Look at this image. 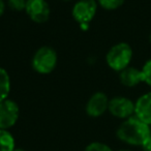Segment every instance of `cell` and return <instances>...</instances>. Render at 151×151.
Instances as JSON below:
<instances>
[{"instance_id":"1","label":"cell","mask_w":151,"mask_h":151,"mask_svg":"<svg viewBox=\"0 0 151 151\" xmlns=\"http://www.w3.org/2000/svg\"><path fill=\"white\" fill-rule=\"evenodd\" d=\"M151 136V126L136 116L125 119L118 125L116 138L129 147H142Z\"/></svg>"},{"instance_id":"2","label":"cell","mask_w":151,"mask_h":151,"mask_svg":"<svg viewBox=\"0 0 151 151\" xmlns=\"http://www.w3.org/2000/svg\"><path fill=\"white\" fill-rule=\"evenodd\" d=\"M134 51L132 46L125 42H120L109 49L106 54V62L112 70L120 73L129 66Z\"/></svg>"},{"instance_id":"3","label":"cell","mask_w":151,"mask_h":151,"mask_svg":"<svg viewBox=\"0 0 151 151\" xmlns=\"http://www.w3.org/2000/svg\"><path fill=\"white\" fill-rule=\"evenodd\" d=\"M58 55L55 49L50 46H42L36 50L31 60L33 70L40 75H49L56 68Z\"/></svg>"},{"instance_id":"4","label":"cell","mask_w":151,"mask_h":151,"mask_svg":"<svg viewBox=\"0 0 151 151\" xmlns=\"http://www.w3.org/2000/svg\"><path fill=\"white\" fill-rule=\"evenodd\" d=\"M99 3L96 0H78L73 4L71 16L73 20L81 25H88L97 13Z\"/></svg>"},{"instance_id":"5","label":"cell","mask_w":151,"mask_h":151,"mask_svg":"<svg viewBox=\"0 0 151 151\" xmlns=\"http://www.w3.org/2000/svg\"><path fill=\"white\" fill-rule=\"evenodd\" d=\"M108 112L114 118L123 121L132 116H134V101L123 95L114 96L109 101Z\"/></svg>"},{"instance_id":"6","label":"cell","mask_w":151,"mask_h":151,"mask_svg":"<svg viewBox=\"0 0 151 151\" xmlns=\"http://www.w3.org/2000/svg\"><path fill=\"white\" fill-rule=\"evenodd\" d=\"M20 108L15 101L7 99L0 103V129H7L16 125L19 120Z\"/></svg>"},{"instance_id":"7","label":"cell","mask_w":151,"mask_h":151,"mask_svg":"<svg viewBox=\"0 0 151 151\" xmlns=\"http://www.w3.org/2000/svg\"><path fill=\"white\" fill-rule=\"evenodd\" d=\"M24 12L32 22L42 24L50 18L51 9L47 0H27Z\"/></svg>"},{"instance_id":"8","label":"cell","mask_w":151,"mask_h":151,"mask_svg":"<svg viewBox=\"0 0 151 151\" xmlns=\"http://www.w3.org/2000/svg\"><path fill=\"white\" fill-rule=\"evenodd\" d=\"M110 99L105 92L97 91L93 93L87 101L85 112L91 118H99L108 112Z\"/></svg>"},{"instance_id":"9","label":"cell","mask_w":151,"mask_h":151,"mask_svg":"<svg viewBox=\"0 0 151 151\" xmlns=\"http://www.w3.org/2000/svg\"><path fill=\"white\" fill-rule=\"evenodd\" d=\"M134 116L151 126V90L143 93L134 101Z\"/></svg>"},{"instance_id":"10","label":"cell","mask_w":151,"mask_h":151,"mask_svg":"<svg viewBox=\"0 0 151 151\" xmlns=\"http://www.w3.org/2000/svg\"><path fill=\"white\" fill-rule=\"evenodd\" d=\"M119 82L127 88H134L143 83V75L141 68L129 65L125 69L118 73Z\"/></svg>"},{"instance_id":"11","label":"cell","mask_w":151,"mask_h":151,"mask_svg":"<svg viewBox=\"0 0 151 151\" xmlns=\"http://www.w3.org/2000/svg\"><path fill=\"white\" fill-rule=\"evenodd\" d=\"M11 77L5 68L0 67V103L9 99L11 93Z\"/></svg>"},{"instance_id":"12","label":"cell","mask_w":151,"mask_h":151,"mask_svg":"<svg viewBox=\"0 0 151 151\" xmlns=\"http://www.w3.org/2000/svg\"><path fill=\"white\" fill-rule=\"evenodd\" d=\"M16 139L9 130L0 129V151H14Z\"/></svg>"},{"instance_id":"13","label":"cell","mask_w":151,"mask_h":151,"mask_svg":"<svg viewBox=\"0 0 151 151\" xmlns=\"http://www.w3.org/2000/svg\"><path fill=\"white\" fill-rule=\"evenodd\" d=\"M99 6L105 11H116L125 3L126 0H96Z\"/></svg>"},{"instance_id":"14","label":"cell","mask_w":151,"mask_h":151,"mask_svg":"<svg viewBox=\"0 0 151 151\" xmlns=\"http://www.w3.org/2000/svg\"><path fill=\"white\" fill-rule=\"evenodd\" d=\"M141 70L143 75V83L151 88V58L145 61L143 66L141 67Z\"/></svg>"},{"instance_id":"15","label":"cell","mask_w":151,"mask_h":151,"mask_svg":"<svg viewBox=\"0 0 151 151\" xmlns=\"http://www.w3.org/2000/svg\"><path fill=\"white\" fill-rule=\"evenodd\" d=\"M84 151H114L112 149L111 146H109L108 144L104 142H99V141H95V142H91L85 147Z\"/></svg>"},{"instance_id":"16","label":"cell","mask_w":151,"mask_h":151,"mask_svg":"<svg viewBox=\"0 0 151 151\" xmlns=\"http://www.w3.org/2000/svg\"><path fill=\"white\" fill-rule=\"evenodd\" d=\"M26 1L27 0H7L6 5L14 12H23L25 11Z\"/></svg>"},{"instance_id":"17","label":"cell","mask_w":151,"mask_h":151,"mask_svg":"<svg viewBox=\"0 0 151 151\" xmlns=\"http://www.w3.org/2000/svg\"><path fill=\"white\" fill-rule=\"evenodd\" d=\"M142 151H151V136L149 137L148 140L145 142V144L141 147Z\"/></svg>"},{"instance_id":"18","label":"cell","mask_w":151,"mask_h":151,"mask_svg":"<svg viewBox=\"0 0 151 151\" xmlns=\"http://www.w3.org/2000/svg\"><path fill=\"white\" fill-rule=\"evenodd\" d=\"M6 2L4 0H0V17H2L5 13V9H6Z\"/></svg>"},{"instance_id":"19","label":"cell","mask_w":151,"mask_h":151,"mask_svg":"<svg viewBox=\"0 0 151 151\" xmlns=\"http://www.w3.org/2000/svg\"><path fill=\"white\" fill-rule=\"evenodd\" d=\"M116 151H132V149H128V148H121V149H118Z\"/></svg>"},{"instance_id":"20","label":"cell","mask_w":151,"mask_h":151,"mask_svg":"<svg viewBox=\"0 0 151 151\" xmlns=\"http://www.w3.org/2000/svg\"><path fill=\"white\" fill-rule=\"evenodd\" d=\"M14 151H26V150H25V149H23V148H18V147H16Z\"/></svg>"},{"instance_id":"21","label":"cell","mask_w":151,"mask_h":151,"mask_svg":"<svg viewBox=\"0 0 151 151\" xmlns=\"http://www.w3.org/2000/svg\"><path fill=\"white\" fill-rule=\"evenodd\" d=\"M148 40H149V42H150V45H151V31H150V33H149V36H148Z\"/></svg>"}]
</instances>
